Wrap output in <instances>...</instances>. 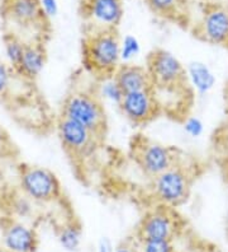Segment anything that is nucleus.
Wrapping results in <instances>:
<instances>
[{
  "instance_id": "1",
  "label": "nucleus",
  "mask_w": 228,
  "mask_h": 252,
  "mask_svg": "<svg viewBox=\"0 0 228 252\" xmlns=\"http://www.w3.org/2000/svg\"><path fill=\"white\" fill-rule=\"evenodd\" d=\"M82 62L101 78L110 77L121 62V38L117 30L90 31L82 41Z\"/></svg>"
},
{
  "instance_id": "2",
  "label": "nucleus",
  "mask_w": 228,
  "mask_h": 252,
  "mask_svg": "<svg viewBox=\"0 0 228 252\" xmlns=\"http://www.w3.org/2000/svg\"><path fill=\"white\" fill-rule=\"evenodd\" d=\"M61 116L67 117L90 130L101 139L106 129V117L101 97L94 93L77 91L67 95L62 103Z\"/></svg>"
},
{
  "instance_id": "3",
  "label": "nucleus",
  "mask_w": 228,
  "mask_h": 252,
  "mask_svg": "<svg viewBox=\"0 0 228 252\" xmlns=\"http://www.w3.org/2000/svg\"><path fill=\"white\" fill-rule=\"evenodd\" d=\"M22 194L36 204H49L62 196L61 182L49 168L33 164H22L18 172Z\"/></svg>"
},
{
  "instance_id": "4",
  "label": "nucleus",
  "mask_w": 228,
  "mask_h": 252,
  "mask_svg": "<svg viewBox=\"0 0 228 252\" xmlns=\"http://www.w3.org/2000/svg\"><path fill=\"white\" fill-rule=\"evenodd\" d=\"M146 69L151 77L152 88L180 90L188 82L186 69L181 62L164 49H156L150 54Z\"/></svg>"
},
{
  "instance_id": "5",
  "label": "nucleus",
  "mask_w": 228,
  "mask_h": 252,
  "mask_svg": "<svg viewBox=\"0 0 228 252\" xmlns=\"http://www.w3.org/2000/svg\"><path fill=\"white\" fill-rule=\"evenodd\" d=\"M152 180L153 196L160 205L177 208L188 199L190 191V175L179 163H175Z\"/></svg>"
},
{
  "instance_id": "6",
  "label": "nucleus",
  "mask_w": 228,
  "mask_h": 252,
  "mask_svg": "<svg viewBox=\"0 0 228 252\" xmlns=\"http://www.w3.org/2000/svg\"><path fill=\"white\" fill-rule=\"evenodd\" d=\"M132 148L137 164L151 179H155L156 176L177 163L175 151L161 143L138 138Z\"/></svg>"
},
{
  "instance_id": "7",
  "label": "nucleus",
  "mask_w": 228,
  "mask_h": 252,
  "mask_svg": "<svg viewBox=\"0 0 228 252\" xmlns=\"http://www.w3.org/2000/svg\"><path fill=\"white\" fill-rule=\"evenodd\" d=\"M0 13L10 23L23 28L38 30L43 33L50 25L41 0H0Z\"/></svg>"
},
{
  "instance_id": "8",
  "label": "nucleus",
  "mask_w": 228,
  "mask_h": 252,
  "mask_svg": "<svg viewBox=\"0 0 228 252\" xmlns=\"http://www.w3.org/2000/svg\"><path fill=\"white\" fill-rule=\"evenodd\" d=\"M80 10L88 32L117 30L125 14L122 0H81Z\"/></svg>"
},
{
  "instance_id": "9",
  "label": "nucleus",
  "mask_w": 228,
  "mask_h": 252,
  "mask_svg": "<svg viewBox=\"0 0 228 252\" xmlns=\"http://www.w3.org/2000/svg\"><path fill=\"white\" fill-rule=\"evenodd\" d=\"M56 127L62 147L74 157H88L94 152V145L99 142V138L90 130L61 115Z\"/></svg>"
},
{
  "instance_id": "10",
  "label": "nucleus",
  "mask_w": 228,
  "mask_h": 252,
  "mask_svg": "<svg viewBox=\"0 0 228 252\" xmlns=\"http://www.w3.org/2000/svg\"><path fill=\"white\" fill-rule=\"evenodd\" d=\"M179 225L173 208L158 205L147 212L141 219L137 237L152 240H171L177 234Z\"/></svg>"
},
{
  "instance_id": "11",
  "label": "nucleus",
  "mask_w": 228,
  "mask_h": 252,
  "mask_svg": "<svg viewBox=\"0 0 228 252\" xmlns=\"http://www.w3.org/2000/svg\"><path fill=\"white\" fill-rule=\"evenodd\" d=\"M1 246L12 252H37L40 246L38 234L25 220L13 217L1 220L0 224Z\"/></svg>"
},
{
  "instance_id": "12",
  "label": "nucleus",
  "mask_w": 228,
  "mask_h": 252,
  "mask_svg": "<svg viewBox=\"0 0 228 252\" xmlns=\"http://www.w3.org/2000/svg\"><path fill=\"white\" fill-rule=\"evenodd\" d=\"M118 107L123 116L136 125L150 123L160 114L161 110L152 88L126 93Z\"/></svg>"
},
{
  "instance_id": "13",
  "label": "nucleus",
  "mask_w": 228,
  "mask_h": 252,
  "mask_svg": "<svg viewBox=\"0 0 228 252\" xmlns=\"http://www.w3.org/2000/svg\"><path fill=\"white\" fill-rule=\"evenodd\" d=\"M199 38L213 45H228V9L221 4L205 5L195 27Z\"/></svg>"
},
{
  "instance_id": "14",
  "label": "nucleus",
  "mask_w": 228,
  "mask_h": 252,
  "mask_svg": "<svg viewBox=\"0 0 228 252\" xmlns=\"http://www.w3.org/2000/svg\"><path fill=\"white\" fill-rule=\"evenodd\" d=\"M113 77L125 94L152 88V80L146 66L134 65L132 63L121 64L114 71Z\"/></svg>"
},
{
  "instance_id": "15",
  "label": "nucleus",
  "mask_w": 228,
  "mask_h": 252,
  "mask_svg": "<svg viewBox=\"0 0 228 252\" xmlns=\"http://www.w3.org/2000/svg\"><path fill=\"white\" fill-rule=\"evenodd\" d=\"M47 63V53L42 41H32L25 45V54L22 56L15 73L28 80H34L40 77Z\"/></svg>"
},
{
  "instance_id": "16",
  "label": "nucleus",
  "mask_w": 228,
  "mask_h": 252,
  "mask_svg": "<svg viewBox=\"0 0 228 252\" xmlns=\"http://www.w3.org/2000/svg\"><path fill=\"white\" fill-rule=\"evenodd\" d=\"M186 78L192 87L201 94H205L216 84V77L207 65L202 62H193L186 68Z\"/></svg>"
},
{
  "instance_id": "17",
  "label": "nucleus",
  "mask_w": 228,
  "mask_h": 252,
  "mask_svg": "<svg viewBox=\"0 0 228 252\" xmlns=\"http://www.w3.org/2000/svg\"><path fill=\"white\" fill-rule=\"evenodd\" d=\"M153 14L169 21L180 22L186 16L188 0H145Z\"/></svg>"
},
{
  "instance_id": "18",
  "label": "nucleus",
  "mask_w": 228,
  "mask_h": 252,
  "mask_svg": "<svg viewBox=\"0 0 228 252\" xmlns=\"http://www.w3.org/2000/svg\"><path fill=\"white\" fill-rule=\"evenodd\" d=\"M57 240L60 246L67 252H76L81 246L82 232L79 223L67 221L60 228L57 234Z\"/></svg>"
},
{
  "instance_id": "19",
  "label": "nucleus",
  "mask_w": 228,
  "mask_h": 252,
  "mask_svg": "<svg viewBox=\"0 0 228 252\" xmlns=\"http://www.w3.org/2000/svg\"><path fill=\"white\" fill-rule=\"evenodd\" d=\"M3 42L6 63L12 66L13 70H15L18 68L19 63H21L22 56L25 54L27 42H25L14 32H6L3 37Z\"/></svg>"
},
{
  "instance_id": "20",
  "label": "nucleus",
  "mask_w": 228,
  "mask_h": 252,
  "mask_svg": "<svg viewBox=\"0 0 228 252\" xmlns=\"http://www.w3.org/2000/svg\"><path fill=\"white\" fill-rule=\"evenodd\" d=\"M34 204L25 194H15L9 199V210L12 217L19 220H27L34 213Z\"/></svg>"
},
{
  "instance_id": "21",
  "label": "nucleus",
  "mask_w": 228,
  "mask_h": 252,
  "mask_svg": "<svg viewBox=\"0 0 228 252\" xmlns=\"http://www.w3.org/2000/svg\"><path fill=\"white\" fill-rule=\"evenodd\" d=\"M123 95H125V93L113 75L101 78V82L99 84V97L110 102V103H116L117 106H119Z\"/></svg>"
},
{
  "instance_id": "22",
  "label": "nucleus",
  "mask_w": 228,
  "mask_h": 252,
  "mask_svg": "<svg viewBox=\"0 0 228 252\" xmlns=\"http://www.w3.org/2000/svg\"><path fill=\"white\" fill-rule=\"evenodd\" d=\"M141 43L138 38L132 34L127 36L121 40V62L122 64H128L131 63L134 58L140 55Z\"/></svg>"
},
{
  "instance_id": "23",
  "label": "nucleus",
  "mask_w": 228,
  "mask_h": 252,
  "mask_svg": "<svg viewBox=\"0 0 228 252\" xmlns=\"http://www.w3.org/2000/svg\"><path fill=\"white\" fill-rule=\"evenodd\" d=\"M141 252H175L171 240H152V238H138Z\"/></svg>"
},
{
  "instance_id": "24",
  "label": "nucleus",
  "mask_w": 228,
  "mask_h": 252,
  "mask_svg": "<svg viewBox=\"0 0 228 252\" xmlns=\"http://www.w3.org/2000/svg\"><path fill=\"white\" fill-rule=\"evenodd\" d=\"M13 68L8 63L0 60V99L8 95L13 82Z\"/></svg>"
},
{
  "instance_id": "25",
  "label": "nucleus",
  "mask_w": 228,
  "mask_h": 252,
  "mask_svg": "<svg viewBox=\"0 0 228 252\" xmlns=\"http://www.w3.org/2000/svg\"><path fill=\"white\" fill-rule=\"evenodd\" d=\"M184 131L192 138H198L203 134L204 125L201 119L198 117H188L184 123Z\"/></svg>"
},
{
  "instance_id": "26",
  "label": "nucleus",
  "mask_w": 228,
  "mask_h": 252,
  "mask_svg": "<svg viewBox=\"0 0 228 252\" xmlns=\"http://www.w3.org/2000/svg\"><path fill=\"white\" fill-rule=\"evenodd\" d=\"M41 5L45 12L46 17L51 19L52 17H55L58 12V4L57 0H41Z\"/></svg>"
},
{
  "instance_id": "27",
  "label": "nucleus",
  "mask_w": 228,
  "mask_h": 252,
  "mask_svg": "<svg viewBox=\"0 0 228 252\" xmlns=\"http://www.w3.org/2000/svg\"><path fill=\"white\" fill-rule=\"evenodd\" d=\"M114 252H141L140 246H138V241L137 240H128L125 242L119 243L116 247Z\"/></svg>"
},
{
  "instance_id": "28",
  "label": "nucleus",
  "mask_w": 228,
  "mask_h": 252,
  "mask_svg": "<svg viewBox=\"0 0 228 252\" xmlns=\"http://www.w3.org/2000/svg\"><path fill=\"white\" fill-rule=\"evenodd\" d=\"M116 247L113 246L112 241L108 237H101L97 246V252H114Z\"/></svg>"
},
{
  "instance_id": "29",
  "label": "nucleus",
  "mask_w": 228,
  "mask_h": 252,
  "mask_svg": "<svg viewBox=\"0 0 228 252\" xmlns=\"http://www.w3.org/2000/svg\"><path fill=\"white\" fill-rule=\"evenodd\" d=\"M8 143H9V138H8V134L5 132V130L0 126V152H3L6 147H8Z\"/></svg>"
},
{
  "instance_id": "30",
  "label": "nucleus",
  "mask_w": 228,
  "mask_h": 252,
  "mask_svg": "<svg viewBox=\"0 0 228 252\" xmlns=\"http://www.w3.org/2000/svg\"><path fill=\"white\" fill-rule=\"evenodd\" d=\"M0 252H12V251H9V250L4 249V247L1 246V247H0Z\"/></svg>"
},
{
  "instance_id": "31",
  "label": "nucleus",
  "mask_w": 228,
  "mask_h": 252,
  "mask_svg": "<svg viewBox=\"0 0 228 252\" xmlns=\"http://www.w3.org/2000/svg\"><path fill=\"white\" fill-rule=\"evenodd\" d=\"M226 219H227V223H228V213H227V217H226Z\"/></svg>"
},
{
  "instance_id": "32",
  "label": "nucleus",
  "mask_w": 228,
  "mask_h": 252,
  "mask_svg": "<svg viewBox=\"0 0 228 252\" xmlns=\"http://www.w3.org/2000/svg\"><path fill=\"white\" fill-rule=\"evenodd\" d=\"M226 8H227V9H228V0H227V5H226Z\"/></svg>"
},
{
  "instance_id": "33",
  "label": "nucleus",
  "mask_w": 228,
  "mask_h": 252,
  "mask_svg": "<svg viewBox=\"0 0 228 252\" xmlns=\"http://www.w3.org/2000/svg\"><path fill=\"white\" fill-rule=\"evenodd\" d=\"M227 107H228V95H227Z\"/></svg>"
}]
</instances>
